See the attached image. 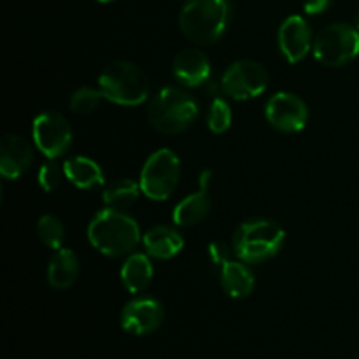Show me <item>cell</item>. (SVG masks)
<instances>
[{
  "instance_id": "1",
  "label": "cell",
  "mask_w": 359,
  "mask_h": 359,
  "mask_svg": "<svg viewBox=\"0 0 359 359\" xmlns=\"http://www.w3.org/2000/svg\"><path fill=\"white\" fill-rule=\"evenodd\" d=\"M230 20V0H186L179 14L182 34L198 46H210L219 41Z\"/></svg>"
},
{
  "instance_id": "2",
  "label": "cell",
  "mask_w": 359,
  "mask_h": 359,
  "mask_svg": "<svg viewBox=\"0 0 359 359\" xmlns=\"http://www.w3.org/2000/svg\"><path fill=\"white\" fill-rule=\"evenodd\" d=\"M88 238L98 252L105 256H123L132 252L140 242L137 221L125 210H100L88 226Z\"/></svg>"
},
{
  "instance_id": "3",
  "label": "cell",
  "mask_w": 359,
  "mask_h": 359,
  "mask_svg": "<svg viewBox=\"0 0 359 359\" xmlns=\"http://www.w3.org/2000/svg\"><path fill=\"white\" fill-rule=\"evenodd\" d=\"M149 121L158 132L167 135H177L186 132L198 116V105L195 98L184 90L167 86L158 91L149 104Z\"/></svg>"
},
{
  "instance_id": "4",
  "label": "cell",
  "mask_w": 359,
  "mask_h": 359,
  "mask_svg": "<svg viewBox=\"0 0 359 359\" xmlns=\"http://www.w3.org/2000/svg\"><path fill=\"white\" fill-rule=\"evenodd\" d=\"M286 233L270 219H251L237 228L233 237L235 255L245 263H262L283 249Z\"/></svg>"
},
{
  "instance_id": "5",
  "label": "cell",
  "mask_w": 359,
  "mask_h": 359,
  "mask_svg": "<svg viewBox=\"0 0 359 359\" xmlns=\"http://www.w3.org/2000/svg\"><path fill=\"white\" fill-rule=\"evenodd\" d=\"M98 90L118 105H139L149 95V79L135 63L114 62L102 70Z\"/></svg>"
},
{
  "instance_id": "6",
  "label": "cell",
  "mask_w": 359,
  "mask_h": 359,
  "mask_svg": "<svg viewBox=\"0 0 359 359\" xmlns=\"http://www.w3.org/2000/svg\"><path fill=\"white\" fill-rule=\"evenodd\" d=\"M359 55V30L347 23L323 28L314 41V56L325 67H344Z\"/></svg>"
},
{
  "instance_id": "7",
  "label": "cell",
  "mask_w": 359,
  "mask_h": 359,
  "mask_svg": "<svg viewBox=\"0 0 359 359\" xmlns=\"http://www.w3.org/2000/svg\"><path fill=\"white\" fill-rule=\"evenodd\" d=\"M181 177L179 158L170 149H160L151 154L140 172V189L151 200L170 198Z\"/></svg>"
},
{
  "instance_id": "8",
  "label": "cell",
  "mask_w": 359,
  "mask_h": 359,
  "mask_svg": "<svg viewBox=\"0 0 359 359\" xmlns=\"http://www.w3.org/2000/svg\"><path fill=\"white\" fill-rule=\"evenodd\" d=\"M224 93L235 100H249L259 97L269 86V74L259 63L252 60H241L231 63L221 79Z\"/></svg>"
},
{
  "instance_id": "9",
  "label": "cell",
  "mask_w": 359,
  "mask_h": 359,
  "mask_svg": "<svg viewBox=\"0 0 359 359\" xmlns=\"http://www.w3.org/2000/svg\"><path fill=\"white\" fill-rule=\"evenodd\" d=\"M37 149L48 158L62 156L72 146V128L58 112H42L34 119L32 126Z\"/></svg>"
},
{
  "instance_id": "10",
  "label": "cell",
  "mask_w": 359,
  "mask_h": 359,
  "mask_svg": "<svg viewBox=\"0 0 359 359\" xmlns=\"http://www.w3.org/2000/svg\"><path fill=\"white\" fill-rule=\"evenodd\" d=\"M270 125L284 133L300 132L309 119V109L300 97L293 93H276L265 107Z\"/></svg>"
},
{
  "instance_id": "11",
  "label": "cell",
  "mask_w": 359,
  "mask_h": 359,
  "mask_svg": "<svg viewBox=\"0 0 359 359\" xmlns=\"http://www.w3.org/2000/svg\"><path fill=\"white\" fill-rule=\"evenodd\" d=\"M165 318L163 305L154 298H137L125 305L121 312V328L126 333L142 337L156 332Z\"/></svg>"
},
{
  "instance_id": "12",
  "label": "cell",
  "mask_w": 359,
  "mask_h": 359,
  "mask_svg": "<svg viewBox=\"0 0 359 359\" xmlns=\"http://www.w3.org/2000/svg\"><path fill=\"white\" fill-rule=\"evenodd\" d=\"M279 48L290 63H298L312 48V30L302 16H290L279 28Z\"/></svg>"
},
{
  "instance_id": "13",
  "label": "cell",
  "mask_w": 359,
  "mask_h": 359,
  "mask_svg": "<svg viewBox=\"0 0 359 359\" xmlns=\"http://www.w3.org/2000/svg\"><path fill=\"white\" fill-rule=\"evenodd\" d=\"M34 149L25 137L9 133L0 142V174L4 179H18L30 168Z\"/></svg>"
},
{
  "instance_id": "14",
  "label": "cell",
  "mask_w": 359,
  "mask_h": 359,
  "mask_svg": "<svg viewBox=\"0 0 359 359\" xmlns=\"http://www.w3.org/2000/svg\"><path fill=\"white\" fill-rule=\"evenodd\" d=\"M174 76L181 84L188 88L202 86L209 83L210 60L200 49H184L174 60Z\"/></svg>"
},
{
  "instance_id": "15",
  "label": "cell",
  "mask_w": 359,
  "mask_h": 359,
  "mask_svg": "<svg viewBox=\"0 0 359 359\" xmlns=\"http://www.w3.org/2000/svg\"><path fill=\"white\" fill-rule=\"evenodd\" d=\"M142 242L147 255L154 256L158 259L174 258L184 248V238L181 237V233L172 226H165V224H158V226L151 228L144 235Z\"/></svg>"
},
{
  "instance_id": "16",
  "label": "cell",
  "mask_w": 359,
  "mask_h": 359,
  "mask_svg": "<svg viewBox=\"0 0 359 359\" xmlns=\"http://www.w3.org/2000/svg\"><path fill=\"white\" fill-rule=\"evenodd\" d=\"M79 277V259L72 249H58L48 266V280L55 290H67Z\"/></svg>"
},
{
  "instance_id": "17",
  "label": "cell",
  "mask_w": 359,
  "mask_h": 359,
  "mask_svg": "<svg viewBox=\"0 0 359 359\" xmlns=\"http://www.w3.org/2000/svg\"><path fill=\"white\" fill-rule=\"evenodd\" d=\"M65 177L79 189H91L104 184L105 175L100 165L86 156H74L63 165Z\"/></svg>"
},
{
  "instance_id": "18",
  "label": "cell",
  "mask_w": 359,
  "mask_h": 359,
  "mask_svg": "<svg viewBox=\"0 0 359 359\" xmlns=\"http://www.w3.org/2000/svg\"><path fill=\"white\" fill-rule=\"evenodd\" d=\"M221 286L231 298H245L255 290V276L251 270L238 262H226L221 265Z\"/></svg>"
},
{
  "instance_id": "19",
  "label": "cell",
  "mask_w": 359,
  "mask_h": 359,
  "mask_svg": "<svg viewBox=\"0 0 359 359\" xmlns=\"http://www.w3.org/2000/svg\"><path fill=\"white\" fill-rule=\"evenodd\" d=\"M212 209L210 196L207 195V188L200 186V191L191 193L174 209V221L179 226H193L205 219Z\"/></svg>"
},
{
  "instance_id": "20",
  "label": "cell",
  "mask_w": 359,
  "mask_h": 359,
  "mask_svg": "<svg viewBox=\"0 0 359 359\" xmlns=\"http://www.w3.org/2000/svg\"><path fill=\"white\" fill-rule=\"evenodd\" d=\"M154 269L151 259L146 255H132L121 269V283L130 293H140L151 284Z\"/></svg>"
},
{
  "instance_id": "21",
  "label": "cell",
  "mask_w": 359,
  "mask_h": 359,
  "mask_svg": "<svg viewBox=\"0 0 359 359\" xmlns=\"http://www.w3.org/2000/svg\"><path fill=\"white\" fill-rule=\"evenodd\" d=\"M140 184H137L135 181H130V179H118V181L111 182L107 188L104 189V198L105 205L111 207V209L125 210L130 205L137 202L140 195Z\"/></svg>"
},
{
  "instance_id": "22",
  "label": "cell",
  "mask_w": 359,
  "mask_h": 359,
  "mask_svg": "<svg viewBox=\"0 0 359 359\" xmlns=\"http://www.w3.org/2000/svg\"><path fill=\"white\" fill-rule=\"evenodd\" d=\"M37 233L42 244L48 245L49 249H55V251L62 249L63 241H65V228L56 216H51V214L42 216L37 223Z\"/></svg>"
},
{
  "instance_id": "23",
  "label": "cell",
  "mask_w": 359,
  "mask_h": 359,
  "mask_svg": "<svg viewBox=\"0 0 359 359\" xmlns=\"http://www.w3.org/2000/svg\"><path fill=\"white\" fill-rule=\"evenodd\" d=\"M102 98H104V95L100 90H95L90 86L79 88L77 91H74L72 98H70V109L76 114H90L100 105Z\"/></svg>"
},
{
  "instance_id": "24",
  "label": "cell",
  "mask_w": 359,
  "mask_h": 359,
  "mask_svg": "<svg viewBox=\"0 0 359 359\" xmlns=\"http://www.w3.org/2000/svg\"><path fill=\"white\" fill-rule=\"evenodd\" d=\"M231 125V109L224 98L216 97L209 112V128L214 133H224Z\"/></svg>"
},
{
  "instance_id": "25",
  "label": "cell",
  "mask_w": 359,
  "mask_h": 359,
  "mask_svg": "<svg viewBox=\"0 0 359 359\" xmlns=\"http://www.w3.org/2000/svg\"><path fill=\"white\" fill-rule=\"evenodd\" d=\"M62 174H65L63 170H60V167L53 161H48L41 167L39 170V184L44 191H53L60 186V181H62Z\"/></svg>"
},
{
  "instance_id": "26",
  "label": "cell",
  "mask_w": 359,
  "mask_h": 359,
  "mask_svg": "<svg viewBox=\"0 0 359 359\" xmlns=\"http://www.w3.org/2000/svg\"><path fill=\"white\" fill-rule=\"evenodd\" d=\"M230 248L224 242L216 241L212 244H209V256L214 265H224L226 262H230Z\"/></svg>"
},
{
  "instance_id": "27",
  "label": "cell",
  "mask_w": 359,
  "mask_h": 359,
  "mask_svg": "<svg viewBox=\"0 0 359 359\" xmlns=\"http://www.w3.org/2000/svg\"><path fill=\"white\" fill-rule=\"evenodd\" d=\"M333 0H305L304 11L307 14H321L332 7Z\"/></svg>"
},
{
  "instance_id": "28",
  "label": "cell",
  "mask_w": 359,
  "mask_h": 359,
  "mask_svg": "<svg viewBox=\"0 0 359 359\" xmlns=\"http://www.w3.org/2000/svg\"><path fill=\"white\" fill-rule=\"evenodd\" d=\"M98 2H104V4H109V2H114V0H98Z\"/></svg>"
},
{
  "instance_id": "29",
  "label": "cell",
  "mask_w": 359,
  "mask_h": 359,
  "mask_svg": "<svg viewBox=\"0 0 359 359\" xmlns=\"http://www.w3.org/2000/svg\"><path fill=\"white\" fill-rule=\"evenodd\" d=\"M356 27H358V30H359V13H358V16H356Z\"/></svg>"
}]
</instances>
